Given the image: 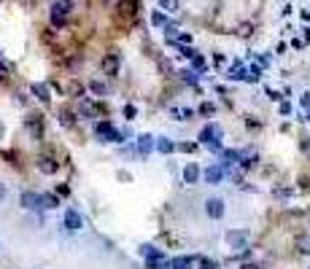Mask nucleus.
Segmentation results:
<instances>
[{
	"label": "nucleus",
	"mask_w": 310,
	"mask_h": 269,
	"mask_svg": "<svg viewBox=\"0 0 310 269\" xmlns=\"http://www.w3.org/2000/svg\"><path fill=\"white\" fill-rule=\"evenodd\" d=\"M95 135L100 137L103 143H122V137H124V132H119L111 121H100L95 127Z\"/></svg>",
	"instance_id": "nucleus-1"
},
{
	"label": "nucleus",
	"mask_w": 310,
	"mask_h": 269,
	"mask_svg": "<svg viewBox=\"0 0 310 269\" xmlns=\"http://www.w3.org/2000/svg\"><path fill=\"white\" fill-rule=\"evenodd\" d=\"M200 143H203V146H210V148H219L221 146V127L219 124H208V127L200 132Z\"/></svg>",
	"instance_id": "nucleus-2"
},
{
	"label": "nucleus",
	"mask_w": 310,
	"mask_h": 269,
	"mask_svg": "<svg viewBox=\"0 0 310 269\" xmlns=\"http://www.w3.org/2000/svg\"><path fill=\"white\" fill-rule=\"evenodd\" d=\"M227 245H229V248H235V250H243V248H248V245H251V234L243 232V229H235V232L227 234Z\"/></svg>",
	"instance_id": "nucleus-3"
},
{
	"label": "nucleus",
	"mask_w": 310,
	"mask_h": 269,
	"mask_svg": "<svg viewBox=\"0 0 310 269\" xmlns=\"http://www.w3.org/2000/svg\"><path fill=\"white\" fill-rule=\"evenodd\" d=\"M119 65H122L119 54H105V57H103V73H105V76H116Z\"/></svg>",
	"instance_id": "nucleus-4"
},
{
	"label": "nucleus",
	"mask_w": 310,
	"mask_h": 269,
	"mask_svg": "<svg viewBox=\"0 0 310 269\" xmlns=\"http://www.w3.org/2000/svg\"><path fill=\"white\" fill-rule=\"evenodd\" d=\"M205 213H208L210 218H216V221H219L221 215H224V202H221L219 197H210L208 202H205Z\"/></svg>",
	"instance_id": "nucleus-5"
},
{
	"label": "nucleus",
	"mask_w": 310,
	"mask_h": 269,
	"mask_svg": "<svg viewBox=\"0 0 310 269\" xmlns=\"http://www.w3.org/2000/svg\"><path fill=\"white\" fill-rule=\"evenodd\" d=\"M19 202H22V208H25V210H38V208H41V194L25 191V194H22V199H19Z\"/></svg>",
	"instance_id": "nucleus-6"
},
{
	"label": "nucleus",
	"mask_w": 310,
	"mask_h": 269,
	"mask_svg": "<svg viewBox=\"0 0 310 269\" xmlns=\"http://www.w3.org/2000/svg\"><path fill=\"white\" fill-rule=\"evenodd\" d=\"M27 129H30L35 137H43V119L38 116V113H33V116H27Z\"/></svg>",
	"instance_id": "nucleus-7"
},
{
	"label": "nucleus",
	"mask_w": 310,
	"mask_h": 269,
	"mask_svg": "<svg viewBox=\"0 0 310 269\" xmlns=\"http://www.w3.org/2000/svg\"><path fill=\"white\" fill-rule=\"evenodd\" d=\"M81 215H78V210H68L65 213V226L70 229V232H78V229H81Z\"/></svg>",
	"instance_id": "nucleus-8"
},
{
	"label": "nucleus",
	"mask_w": 310,
	"mask_h": 269,
	"mask_svg": "<svg viewBox=\"0 0 310 269\" xmlns=\"http://www.w3.org/2000/svg\"><path fill=\"white\" fill-rule=\"evenodd\" d=\"M57 167H60V164H57L51 156H41V159H38V170H41L43 175H54Z\"/></svg>",
	"instance_id": "nucleus-9"
},
{
	"label": "nucleus",
	"mask_w": 310,
	"mask_h": 269,
	"mask_svg": "<svg viewBox=\"0 0 310 269\" xmlns=\"http://www.w3.org/2000/svg\"><path fill=\"white\" fill-rule=\"evenodd\" d=\"M73 11V0H54V5H51V14L57 16H68Z\"/></svg>",
	"instance_id": "nucleus-10"
},
{
	"label": "nucleus",
	"mask_w": 310,
	"mask_h": 269,
	"mask_svg": "<svg viewBox=\"0 0 310 269\" xmlns=\"http://www.w3.org/2000/svg\"><path fill=\"white\" fill-rule=\"evenodd\" d=\"M240 162V151H224L221 153V170H229Z\"/></svg>",
	"instance_id": "nucleus-11"
},
{
	"label": "nucleus",
	"mask_w": 310,
	"mask_h": 269,
	"mask_svg": "<svg viewBox=\"0 0 310 269\" xmlns=\"http://www.w3.org/2000/svg\"><path fill=\"white\" fill-rule=\"evenodd\" d=\"M221 178H224V170L219 167V164H210V167L205 170V180L213 183V186H216V183H221Z\"/></svg>",
	"instance_id": "nucleus-12"
},
{
	"label": "nucleus",
	"mask_w": 310,
	"mask_h": 269,
	"mask_svg": "<svg viewBox=\"0 0 310 269\" xmlns=\"http://www.w3.org/2000/svg\"><path fill=\"white\" fill-rule=\"evenodd\" d=\"M30 91H33V94H35V97H38V100H41V102H49V100H51L49 84H33V87H30Z\"/></svg>",
	"instance_id": "nucleus-13"
},
{
	"label": "nucleus",
	"mask_w": 310,
	"mask_h": 269,
	"mask_svg": "<svg viewBox=\"0 0 310 269\" xmlns=\"http://www.w3.org/2000/svg\"><path fill=\"white\" fill-rule=\"evenodd\" d=\"M294 248H297V253L310 256V234H300V237L294 239Z\"/></svg>",
	"instance_id": "nucleus-14"
},
{
	"label": "nucleus",
	"mask_w": 310,
	"mask_h": 269,
	"mask_svg": "<svg viewBox=\"0 0 310 269\" xmlns=\"http://www.w3.org/2000/svg\"><path fill=\"white\" fill-rule=\"evenodd\" d=\"M154 148H157L159 153H173L175 151V143L170 140V137H159V140H154Z\"/></svg>",
	"instance_id": "nucleus-15"
},
{
	"label": "nucleus",
	"mask_w": 310,
	"mask_h": 269,
	"mask_svg": "<svg viewBox=\"0 0 310 269\" xmlns=\"http://www.w3.org/2000/svg\"><path fill=\"white\" fill-rule=\"evenodd\" d=\"M151 148H154V137L151 135H140L138 137V151L146 156V153H151Z\"/></svg>",
	"instance_id": "nucleus-16"
},
{
	"label": "nucleus",
	"mask_w": 310,
	"mask_h": 269,
	"mask_svg": "<svg viewBox=\"0 0 310 269\" xmlns=\"http://www.w3.org/2000/svg\"><path fill=\"white\" fill-rule=\"evenodd\" d=\"M183 180H186V183H197L200 180V170L194 167V164H186V167H183Z\"/></svg>",
	"instance_id": "nucleus-17"
},
{
	"label": "nucleus",
	"mask_w": 310,
	"mask_h": 269,
	"mask_svg": "<svg viewBox=\"0 0 310 269\" xmlns=\"http://www.w3.org/2000/svg\"><path fill=\"white\" fill-rule=\"evenodd\" d=\"M192 261L194 259H189V256H178V259L170 261V269H192Z\"/></svg>",
	"instance_id": "nucleus-18"
},
{
	"label": "nucleus",
	"mask_w": 310,
	"mask_h": 269,
	"mask_svg": "<svg viewBox=\"0 0 310 269\" xmlns=\"http://www.w3.org/2000/svg\"><path fill=\"white\" fill-rule=\"evenodd\" d=\"M148 269H170V259H165V253L157 259H148Z\"/></svg>",
	"instance_id": "nucleus-19"
},
{
	"label": "nucleus",
	"mask_w": 310,
	"mask_h": 269,
	"mask_svg": "<svg viewBox=\"0 0 310 269\" xmlns=\"http://www.w3.org/2000/svg\"><path fill=\"white\" fill-rule=\"evenodd\" d=\"M78 111H81L84 116H89V119H95V116H97V105H95V102H89V100H81Z\"/></svg>",
	"instance_id": "nucleus-20"
},
{
	"label": "nucleus",
	"mask_w": 310,
	"mask_h": 269,
	"mask_svg": "<svg viewBox=\"0 0 310 269\" xmlns=\"http://www.w3.org/2000/svg\"><path fill=\"white\" fill-rule=\"evenodd\" d=\"M259 76H262L259 65H251V67H245V70H243V81H259Z\"/></svg>",
	"instance_id": "nucleus-21"
},
{
	"label": "nucleus",
	"mask_w": 310,
	"mask_h": 269,
	"mask_svg": "<svg viewBox=\"0 0 310 269\" xmlns=\"http://www.w3.org/2000/svg\"><path fill=\"white\" fill-rule=\"evenodd\" d=\"M60 121L65 124V127H73L76 116H73V111H70V108H62V111H60Z\"/></svg>",
	"instance_id": "nucleus-22"
},
{
	"label": "nucleus",
	"mask_w": 310,
	"mask_h": 269,
	"mask_svg": "<svg viewBox=\"0 0 310 269\" xmlns=\"http://www.w3.org/2000/svg\"><path fill=\"white\" fill-rule=\"evenodd\" d=\"M57 205H60L57 194H41V208H57Z\"/></svg>",
	"instance_id": "nucleus-23"
},
{
	"label": "nucleus",
	"mask_w": 310,
	"mask_h": 269,
	"mask_svg": "<svg viewBox=\"0 0 310 269\" xmlns=\"http://www.w3.org/2000/svg\"><path fill=\"white\" fill-rule=\"evenodd\" d=\"M140 256H146V259H157V256H162V250H157L154 245H140Z\"/></svg>",
	"instance_id": "nucleus-24"
},
{
	"label": "nucleus",
	"mask_w": 310,
	"mask_h": 269,
	"mask_svg": "<svg viewBox=\"0 0 310 269\" xmlns=\"http://www.w3.org/2000/svg\"><path fill=\"white\" fill-rule=\"evenodd\" d=\"M151 25H154V27H165V25H168V14H162V11H154V14H151Z\"/></svg>",
	"instance_id": "nucleus-25"
},
{
	"label": "nucleus",
	"mask_w": 310,
	"mask_h": 269,
	"mask_svg": "<svg viewBox=\"0 0 310 269\" xmlns=\"http://www.w3.org/2000/svg\"><path fill=\"white\" fill-rule=\"evenodd\" d=\"M243 70H245V67L240 65V62H235V65H232V70H227V78H232V81H238V78H243Z\"/></svg>",
	"instance_id": "nucleus-26"
},
{
	"label": "nucleus",
	"mask_w": 310,
	"mask_h": 269,
	"mask_svg": "<svg viewBox=\"0 0 310 269\" xmlns=\"http://www.w3.org/2000/svg\"><path fill=\"white\" fill-rule=\"evenodd\" d=\"M170 113H173V116L178 119V121H186V119L192 116V111H189V108H173Z\"/></svg>",
	"instance_id": "nucleus-27"
},
{
	"label": "nucleus",
	"mask_w": 310,
	"mask_h": 269,
	"mask_svg": "<svg viewBox=\"0 0 310 269\" xmlns=\"http://www.w3.org/2000/svg\"><path fill=\"white\" fill-rule=\"evenodd\" d=\"M89 89L95 91V94H108V87H105L103 81H92V84H89Z\"/></svg>",
	"instance_id": "nucleus-28"
},
{
	"label": "nucleus",
	"mask_w": 310,
	"mask_h": 269,
	"mask_svg": "<svg viewBox=\"0 0 310 269\" xmlns=\"http://www.w3.org/2000/svg\"><path fill=\"white\" fill-rule=\"evenodd\" d=\"M192 65H194V70H205V65H208V62H205V57L194 54V57H192Z\"/></svg>",
	"instance_id": "nucleus-29"
},
{
	"label": "nucleus",
	"mask_w": 310,
	"mask_h": 269,
	"mask_svg": "<svg viewBox=\"0 0 310 269\" xmlns=\"http://www.w3.org/2000/svg\"><path fill=\"white\" fill-rule=\"evenodd\" d=\"M165 11H178V0H157Z\"/></svg>",
	"instance_id": "nucleus-30"
},
{
	"label": "nucleus",
	"mask_w": 310,
	"mask_h": 269,
	"mask_svg": "<svg viewBox=\"0 0 310 269\" xmlns=\"http://www.w3.org/2000/svg\"><path fill=\"white\" fill-rule=\"evenodd\" d=\"M181 78H183L186 84H192V87L197 84V73H192V70H183V73H181Z\"/></svg>",
	"instance_id": "nucleus-31"
},
{
	"label": "nucleus",
	"mask_w": 310,
	"mask_h": 269,
	"mask_svg": "<svg viewBox=\"0 0 310 269\" xmlns=\"http://www.w3.org/2000/svg\"><path fill=\"white\" fill-rule=\"evenodd\" d=\"M213 111H216L213 102H203V105H200V113H205V116H208V113H213Z\"/></svg>",
	"instance_id": "nucleus-32"
},
{
	"label": "nucleus",
	"mask_w": 310,
	"mask_h": 269,
	"mask_svg": "<svg viewBox=\"0 0 310 269\" xmlns=\"http://www.w3.org/2000/svg\"><path fill=\"white\" fill-rule=\"evenodd\" d=\"M200 264H203V269H216V261L213 259H200Z\"/></svg>",
	"instance_id": "nucleus-33"
},
{
	"label": "nucleus",
	"mask_w": 310,
	"mask_h": 269,
	"mask_svg": "<svg viewBox=\"0 0 310 269\" xmlns=\"http://www.w3.org/2000/svg\"><path fill=\"white\" fill-rule=\"evenodd\" d=\"M181 54L186 57V60H192V57L197 54V51H194V49H189V46H183V49H181Z\"/></svg>",
	"instance_id": "nucleus-34"
},
{
	"label": "nucleus",
	"mask_w": 310,
	"mask_h": 269,
	"mask_svg": "<svg viewBox=\"0 0 310 269\" xmlns=\"http://www.w3.org/2000/svg\"><path fill=\"white\" fill-rule=\"evenodd\" d=\"M275 197H291V188H275Z\"/></svg>",
	"instance_id": "nucleus-35"
},
{
	"label": "nucleus",
	"mask_w": 310,
	"mask_h": 269,
	"mask_svg": "<svg viewBox=\"0 0 310 269\" xmlns=\"http://www.w3.org/2000/svg\"><path fill=\"white\" fill-rule=\"evenodd\" d=\"M135 105H127V108H124V116H127V119H135Z\"/></svg>",
	"instance_id": "nucleus-36"
},
{
	"label": "nucleus",
	"mask_w": 310,
	"mask_h": 269,
	"mask_svg": "<svg viewBox=\"0 0 310 269\" xmlns=\"http://www.w3.org/2000/svg\"><path fill=\"white\" fill-rule=\"evenodd\" d=\"M302 105H305L308 111H310V91H305V94H302Z\"/></svg>",
	"instance_id": "nucleus-37"
},
{
	"label": "nucleus",
	"mask_w": 310,
	"mask_h": 269,
	"mask_svg": "<svg viewBox=\"0 0 310 269\" xmlns=\"http://www.w3.org/2000/svg\"><path fill=\"white\" fill-rule=\"evenodd\" d=\"M280 113H283V116H289V113H291V105H289V102H283V105H280Z\"/></svg>",
	"instance_id": "nucleus-38"
},
{
	"label": "nucleus",
	"mask_w": 310,
	"mask_h": 269,
	"mask_svg": "<svg viewBox=\"0 0 310 269\" xmlns=\"http://www.w3.org/2000/svg\"><path fill=\"white\" fill-rule=\"evenodd\" d=\"M302 151L310 153V140H302Z\"/></svg>",
	"instance_id": "nucleus-39"
},
{
	"label": "nucleus",
	"mask_w": 310,
	"mask_h": 269,
	"mask_svg": "<svg viewBox=\"0 0 310 269\" xmlns=\"http://www.w3.org/2000/svg\"><path fill=\"white\" fill-rule=\"evenodd\" d=\"M0 73H8V65H5L3 60H0Z\"/></svg>",
	"instance_id": "nucleus-40"
},
{
	"label": "nucleus",
	"mask_w": 310,
	"mask_h": 269,
	"mask_svg": "<svg viewBox=\"0 0 310 269\" xmlns=\"http://www.w3.org/2000/svg\"><path fill=\"white\" fill-rule=\"evenodd\" d=\"M0 199H5V186L0 183Z\"/></svg>",
	"instance_id": "nucleus-41"
},
{
	"label": "nucleus",
	"mask_w": 310,
	"mask_h": 269,
	"mask_svg": "<svg viewBox=\"0 0 310 269\" xmlns=\"http://www.w3.org/2000/svg\"><path fill=\"white\" fill-rule=\"evenodd\" d=\"M240 269H259V267H256V264H243Z\"/></svg>",
	"instance_id": "nucleus-42"
},
{
	"label": "nucleus",
	"mask_w": 310,
	"mask_h": 269,
	"mask_svg": "<svg viewBox=\"0 0 310 269\" xmlns=\"http://www.w3.org/2000/svg\"><path fill=\"white\" fill-rule=\"evenodd\" d=\"M3 132H5V129H3V124H0V137H3Z\"/></svg>",
	"instance_id": "nucleus-43"
},
{
	"label": "nucleus",
	"mask_w": 310,
	"mask_h": 269,
	"mask_svg": "<svg viewBox=\"0 0 310 269\" xmlns=\"http://www.w3.org/2000/svg\"><path fill=\"white\" fill-rule=\"evenodd\" d=\"M308 121H310V116H308Z\"/></svg>",
	"instance_id": "nucleus-44"
}]
</instances>
